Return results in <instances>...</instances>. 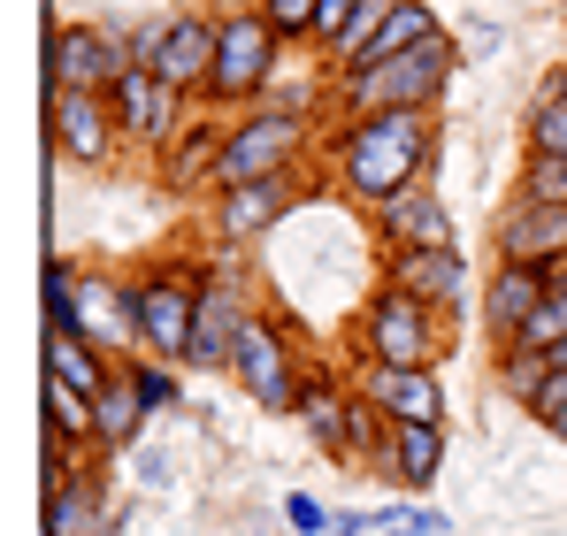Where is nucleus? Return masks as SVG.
<instances>
[{
    "label": "nucleus",
    "instance_id": "obj_1",
    "mask_svg": "<svg viewBox=\"0 0 567 536\" xmlns=\"http://www.w3.org/2000/svg\"><path fill=\"white\" fill-rule=\"evenodd\" d=\"M330 162H338V184H346L361 207H383V199L430 184V162H437V107L346 115L338 138H330Z\"/></svg>",
    "mask_w": 567,
    "mask_h": 536
},
{
    "label": "nucleus",
    "instance_id": "obj_2",
    "mask_svg": "<svg viewBox=\"0 0 567 536\" xmlns=\"http://www.w3.org/2000/svg\"><path fill=\"white\" fill-rule=\"evenodd\" d=\"M284 70V31L261 16V0H238L215 16V78L207 100L215 107H261V92L277 85Z\"/></svg>",
    "mask_w": 567,
    "mask_h": 536
},
{
    "label": "nucleus",
    "instance_id": "obj_3",
    "mask_svg": "<svg viewBox=\"0 0 567 536\" xmlns=\"http://www.w3.org/2000/svg\"><path fill=\"white\" fill-rule=\"evenodd\" d=\"M453 78H461V39H453V31H437V39H422L414 54H399V62H383V70H353V78H338V115L437 107Z\"/></svg>",
    "mask_w": 567,
    "mask_h": 536
},
{
    "label": "nucleus",
    "instance_id": "obj_4",
    "mask_svg": "<svg viewBox=\"0 0 567 536\" xmlns=\"http://www.w3.org/2000/svg\"><path fill=\"white\" fill-rule=\"evenodd\" d=\"M437 322H445V315L422 307L414 291L377 284L369 307L353 315V346H361L369 368H437V353H445V330H437Z\"/></svg>",
    "mask_w": 567,
    "mask_h": 536
},
{
    "label": "nucleus",
    "instance_id": "obj_5",
    "mask_svg": "<svg viewBox=\"0 0 567 536\" xmlns=\"http://www.w3.org/2000/svg\"><path fill=\"white\" fill-rule=\"evenodd\" d=\"M123 54H131V70H154L162 85L207 100V78H215V16H162V23H131V31H123Z\"/></svg>",
    "mask_w": 567,
    "mask_h": 536
},
{
    "label": "nucleus",
    "instance_id": "obj_6",
    "mask_svg": "<svg viewBox=\"0 0 567 536\" xmlns=\"http://www.w3.org/2000/svg\"><path fill=\"white\" fill-rule=\"evenodd\" d=\"M192 322H199V276H192L185 261H162V268H146V276H131V330H138V353L185 368Z\"/></svg>",
    "mask_w": 567,
    "mask_h": 536
},
{
    "label": "nucleus",
    "instance_id": "obj_7",
    "mask_svg": "<svg viewBox=\"0 0 567 536\" xmlns=\"http://www.w3.org/2000/svg\"><path fill=\"white\" fill-rule=\"evenodd\" d=\"M299 162H307V123L299 115H277V107H246L223 131L215 192L223 184H254V177H299Z\"/></svg>",
    "mask_w": 567,
    "mask_h": 536
},
{
    "label": "nucleus",
    "instance_id": "obj_8",
    "mask_svg": "<svg viewBox=\"0 0 567 536\" xmlns=\"http://www.w3.org/2000/svg\"><path fill=\"white\" fill-rule=\"evenodd\" d=\"M230 375H238V391H246L254 406H269V414H299V383H307V368H299L291 330H284L277 315H254V322H246V338H238V353H230Z\"/></svg>",
    "mask_w": 567,
    "mask_h": 536
},
{
    "label": "nucleus",
    "instance_id": "obj_9",
    "mask_svg": "<svg viewBox=\"0 0 567 536\" xmlns=\"http://www.w3.org/2000/svg\"><path fill=\"white\" fill-rule=\"evenodd\" d=\"M246 322H254V307H246V284H238V268H207V276H199V322H192L185 368L230 375V353H238Z\"/></svg>",
    "mask_w": 567,
    "mask_h": 536
},
{
    "label": "nucleus",
    "instance_id": "obj_10",
    "mask_svg": "<svg viewBox=\"0 0 567 536\" xmlns=\"http://www.w3.org/2000/svg\"><path fill=\"white\" fill-rule=\"evenodd\" d=\"M123 70H131L123 31H107V23H54V39H47V85L54 92H107Z\"/></svg>",
    "mask_w": 567,
    "mask_h": 536
},
{
    "label": "nucleus",
    "instance_id": "obj_11",
    "mask_svg": "<svg viewBox=\"0 0 567 536\" xmlns=\"http://www.w3.org/2000/svg\"><path fill=\"white\" fill-rule=\"evenodd\" d=\"M107 107H115V131H123L131 146H177L192 92L162 85L154 70H123V78L107 85Z\"/></svg>",
    "mask_w": 567,
    "mask_h": 536
},
{
    "label": "nucleus",
    "instance_id": "obj_12",
    "mask_svg": "<svg viewBox=\"0 0 567 536\" xmlns=\"http://www.w3.org/2000/svg\"><path fill=\"white\" fill-rule=\"evenodd\" d=\"M553 284H560V261H498L483 276V338L506 353V346L529 330V315L545 307Z\"/></svg>",
    "mask_w": 567,
    "mask_h": 536
},
{
    "label": "nucleus",
    "instance_id": "obj_13",
    "mask_svg": "<svg viewBox=\"0 0 567 536\" xmlns=\"http://www.w3.org/2000/svg\"><path fill=\"white\" fill-rule=\"evenodd\" d=\"M291 199H299V177H254V184H223V192H207L215 246H254V238H269Z\"/></svg>",
    "mask_w": 567,
    "mask_h": 536
},
{
    "label": "nucleus",
    "instance_id": "obj_14",
    "mask_svg": "<svg viewBox=\"0 0 567 536\" xmlns=\"http://www.w3.org/2000/svg\"><path fill=\"white\" fill-rule=\"evenodd\" d=\"M47 131H54V146H62V162H85L100 169L107 154H115V107H107V92H54L47 100Z\"/></svg>",
    "mask_w": 567,
    "mask_h": 536
},
{
    "label": "nucleus",
    "instance_id": "obj_15",
    "mask_svg": "<svg viewBox=\"0 0 567 536\" xmlns=\"http://www.w3.org/2000/svg\"><path fill=\"white\" fill-rule=\"evenodd\" d=\"M369 223H377L383 254H422V246H461V230H453V207L430 192V184H414V192H399V199H383L369 207Z\"/></svg>",
    "mask_w": 567,
    "mask_h": 536
},
{
    "label": "nucleus",
    "instance_id": "obj_16",
    "mask_svg": "<svg viewBox=\"0 0 567 536\" xmlns=\"http://www.w3.org/2000/svg\"><path fill=\"white\" fill-rule=\"evenodd\" d=\"M100 529H107L100 483L70 460V452L47 445V536H100Z\"/></svg>",
    "mask_w": 567,
    "mask_h": 536
},
{
    "label": "nucleus",
    "instance_id": "obj_17",
    "mask_svg": "<svg viewBox=\"0 0 567 536\" xmlns=\"http://www.w3.org/2000/svg\"><path fill=\"white\" fill-rule=\"evenodd\" d=\"M383 422H445V391H437V368H369L361 360V383H353Z\"/></svg>",
    "mask_w": 567,
    "mask_h": 536
},
{
    "label": "nucleus",
    "instance_id": "obj_18",
    "mask_svg": "<svg viewBox=\"0 0 567 536\" xmlns=\"http://www.w3.org/2000/svg\"><path fill=\"white\" fill-rule=\"evenodd\" d=\"M383 284H399V291H414L422 307H461V291H468V261H461V246H422V254H383Z\"/></svg>",
    "mask_w": 567,
    "mask_h": 536
},
{
    "label": "nucleus",
    "instance_id": "obj_19",
    "mask_svg": "<svg viewBox=\"0 0 567 536\" xmlns=\"http://www.w3.org/2000/svg\"><path fill=\"white\" fill-rule=\"evenodd\" d=\"M498 261H567V207L514 192V207L498 215Z\"/></svg>",
    "mask_w": 567,
    "mask_h": 536
},
{
    "label": "nucleus",
    "instance_id": "obj_20",
    "mask_svg": "<svg viewBox=\"0 0 567 536\" xmlns=\"http://www.w3.org/2000/svg\"><path fill=\"white\" fill-rule=\"evenodd\" d=\"M299 422H307V437L315 452H353V430H361V391H338L322 368H307V383H299Z\"/></svg>",
    "mask_w": 567,
    "mask_h": 536
},
{
    "label": "nucleus",
    "instance_id": "obj_21",
    "mask_svg": "<svg viewBox=\"0 0 567 536\" xmlns=\"http://www.w3.org/2000/svg\"><path fill=\"white\" fill-rule=\"evenodd\" d=\"M383 475H391L406 498H422V491L445 475V422H391V437H383Z\"/></svg>",
    "mask_w": 567,
    "mask_h": 536
},
{
    "label": "nucleus",
    "instance_id": "obj_22",
    "mask_svg": "<svg viewBox=\"0 0 567 536\" xmlns=\"http://www.w3.org/2000/svg\"><path fill=\"white\" fill-rule=\"evenodd\" d=\"M383 8H391V0H322V16H315V54H322V70H338V78L353 70V54L369 47Z\"/></svg>",
    "mask_w": 567,
    "mask_h": 536
},
{
    "label": "nucleus",
    "instance_id": "obj_23",
    "mask_svg": "<svg viewBox=\"0 0 567 536\" xmlns=\"http://www.w3.org/2000/svg\"><path fill=\"white\" fill-rule=\"evenodd\" d=\"M437 31H445V16H437L430 0H391V8H383V23L369 31V47L353 54V70H383V62L414 54V47H422V39H437ZM353 70H346V78H353Z\"/></svg>",
    "mask_w": 567,
    "mask_h": 536
},
{
    "label": "nucleus",
    "instance_id": "obj_24",
    "mask_svg": "<svg viewBox=\"0 0 567 536\" xmlns=\"http://www.w3.org/2000/svg\"><path fill=\"white\" fill-rule=\"evenodd\" d=\"M39 406H47V445L54 452H93L100 445V430H93V399L85 391H70V383H54L47 375V391H39Z\"/></svg>",
    "mask_w": 567,
    "mask_h": 536
},
{
    "label": "nucleus",
    "instance_id": "obj_25",
    "mask_svg": "<svg viewBox=\"0 0 567 536\" xmlns=\"http://www.w3.org/2000/svg\"><path fill=\"white\" fill-rule=\"evenodd\" d=\"M93 430H100V452H131L138 430H146V399H138V383L123 368H115V383L93 399Z\"/></svg>",
    "mask_w": 567,
    "mask_h": 536
},
{
    "label": "nucleus",
    "instance_id": "obj_26",
    "mask_svg": "<svg viewBox=\"0 0 567 536\" xmlns=\"http://www.w3.org/2000/svg\"><path fill=\"white\" fill-rule=\"evenodd\" d=\"M47 375L70 383V391H85V399H100L115 383V360L100 353V338H47Z\"/></svg>",
    "mask_w": 567,
    "mask_h": 536
},
{
    "label": "nucleus",
    "instance_id": "obj_27",
    "mask_svg": "<svg viewBox=\"0 0 567 536\" xmlns=\"http://www.w3.org/2000/svg\"><path fill=\"white\" fill-rule=\"evenodd\" d=\"M123 375L138 383V399H146V414H169L177 399H185V383H177V360H154V353H131L123 360Z\"/></svg>",
    "mask_w": 567,
    "mask_h": 536
},
{
    "label": "nucleus",
    "instance_id": "obj_28",
    "mask_svg": "<svg viewBox=\"0 0 567 536\" xmlns=\"http://www.w3.org/2000/svg\"><path fill=\"white\" fill-rule=\"evenodd\" d=\"M560 338H567V261H560V284L545 291V307L529 315V330H522L514 346H522V353H553Z\"/></svg>",
    "mask_w": 567,
    "mask_h": 536
},
{
    "label": "nucleus",
    "instance_id": "obj_29",
    "mask_svg": "<svg viewBox=\"0 0 567 536\" xmlns=\"http://www.w3.org/2000/svg\"><path fill=\"white\" fill-rule=\"evenodd\" d=\"M522 138H529V154H567V100L560 92H545V100L529 107Z\"/></svg>",
    "mask_w": 567,
    "mask_h": 536
},
{
    "label": "nucleus",
    "instance_id": "obj_30",
    "mask_svg": "<svg viewBox=\"0 0 567 536\" xmlns=\"http://www.w3.org/2000/svg\"><path fill=\"white\" fill-rule=\"evenodd\" d=\"M522 199L567 207V154H529V162H522Z\"/></svg>",
    "mask_w": 567,
    "mask_h": 536
},
{
    "label": "nucleus",
    "instance_id": "obj_31",
    "mask_svg": "<svg viewBox=\"0 0 567 536\" xmlns=\"http://www.w3.org/2000/svg\"><path fill=\"white\" fill-rule=\"evenodd\" d=\"M261 16L284 31V47H315V16H322V0H261Z\"/></svg>",
    "mask_w": 567,
    "mask_h": 536
},
{
    "label": "nucleus",
    "instance_id": "obj_32",
    "mask_svg": "<svg viewBox=\"0 0 567 536\" xmlns=\"http://www.w3.org/2000/svg\"><path fill=\"white\" fill-rule=\"evenodd\" d=\"M322 92H338V85H322V78H277V85L261 92V107H277V115H299V123H307Z\"/></svg>",
    "mask_w": 567,
    "mask_h": 536
},
{
    "label": "nucleus",
    "instance_id": "obj_33",
    "mask_svg": "<svg viewBox=\"0 0 567 536\" xmlns=\"http://www.w3.org/2000/svg\"><path fill=\"white\" fill-rule=\"evenodd\" d=\"M377 529L383 536H453V522H445L437 506H383Z\"/></svg>",
    "mask_w": 567,
    "mask_h": 536
},
{
    "label": "nucleus",
    "instance_id": "obj_34",
    "mask_svg": "<svg viewBox=\"0 0 567 536\" xmlns=\"http://www.w3.org/2000/svg\"><path fill=\"white\" fill-rule=\"evenodd\" d=\"M284 529L291 536H330V514H322L307 491H291V498H284Z\"/></svg>",
    "mask_w": 567,
    "mask_h": 536
},
{
    "label": "nucleus",
    "instance_id": "obj_35",
    "mask_svg": "<svg viewBox=\"0 0 567 536\" xmlns=\"http://www.w3.org/2000/svg\"><path fill=\"white\" fill-rule=\"evenodd\" d=\"M361 529H377V514H330V536H361Z\"/></svg>",
    "mask_w": 567,
    "mask_h": 536
},
{
    "label": "nucleus",
    "instance_id": "obj_36",
    "mask_svg": "<svg viewBox=\"0 0 567 536\" xmlns=\"http://www.w3.org/2000/svg\"><path fill=\"white\" fill-rule=\"evenodd\" d=\"M553 92H560V100H567V62H560V70H553Z\"/></svg>",
    "mask_w": 567,
    "mask_h": 536
}]
</instances>
